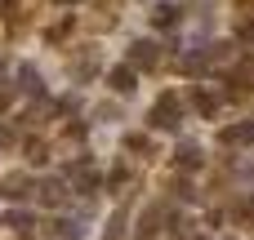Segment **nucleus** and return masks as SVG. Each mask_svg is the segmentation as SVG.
<instances>
[{"label":"nucleus","instance_id":"nucleus-1","mask_svg":"<svg viewBox=\"0 0 254 240\" xmlns=\"http://www.w3.org/2000/svg\"><path fill=\"white\" fill-rule=\"evenodd\" d=\"M147 125H152L156 134H179V125H183V107H179V98H174V94H161L156 107L147 111Z\"/></svg>","mask_w":254,"mask_h":240},{"label":"nucleus","instance_id":"nucleus-2","mask_svg":"<svg viewBox=\"0 0 254 240\" xmlns=\"http://www.w3.org/2000/svg\"><path fill=\"white\" fill-rule=\"evenodd\" d=\"M63 178H67V183H71V192H80V196H94V192L103 187V174H98V169H94V160H85V156H80V160H71Z\"/></svg>","mask_w":254,"mask_h":240},{"label":"nucleus","instance_id":"nucleus-3","mask_svg":"<svg viewBox=\"0 0 254 240\" xmlns=\"http://www.w3.org/2000/svg\"><path fill=\"white\" fill-rule=\"evenodd\" d=\"M165 218H170V205H165V200L147 205V209H143V218H138L134 240H161V223H165Z\"/></svg>","mask_w":254,"mask_h":240},{"label":"nucleus","instance_id":"nucleus-4","mask_svg":"<svg viewBox=\"0 0 254 240\" xmlns=\"http://www.w3.org/2000/svg\"><path fill=\"white\" fill-rule=\"evenodd\" d=\"M125 62H129L134 71H156V67H161V45H156V40H134Z\"/></svg>","mask_w":254,"mask_h":240},{"label":"nucleus","instance_id":"nucleus-5","mask_svg":"<svg viewBox=\"0 0 254 240\" xmlns=\"http://www.w3.org/2000/svg\"><path fill=\"white\" fill-rule=\"evenodd\" d=\"M98 71H103V62H98V49H80V53L67 62V76H71L76 85H89Z\"/></svg>","mask_w":254,"mask_h":240},{"label":"nucleus","instance_id":"nucleus-6","mask_svg":"<svg viewBox=\"0 0 254 240\" xmlns=\"http://www.w3.org/2000/svg\"><path fill=\"white\" fill-rule=\"evenodd\" d=\"M36 196H40L49 209H63L76 192H71V183H67V178H45V183H36Z\"/></svg>","mask_w":254,"mask_h":240},{"label":"nucleus","instance_id":"nucleus-7","mask_svg":"<svg viewBox=\"0 0 254 240\" xmlns=\"http://www.w3.org/2000/svg\"><path fill=\"white\" fill-rule=\"evenodd\" d=\"M219 143L223 147H254V120H237V125H223L219 129Z\"/></svg>","mask_w":254,"mask_h":240},{"label":"nucleus","instance_id":"nucleus-8","mask_svg":"<svg viewBox=\"0 0 254 240\" xmlns=\"http://www.w3.org/2000/svg\"><path fill=\"white\" fill-rule=\"evenodd\" d=\"M31 192H36L31 174H4V178H0V196H4V200H13V205H18V200H27Z\"/></svg>","mask_w":254,"mask_h":240},{"label":"nucleus","instance_id":"nucleus-9","mask_svg":"<svg viewBox=\"0 0 254 240\" xmlns=\"http://www.w3.org/2000/svg\"><path fill=\"white\" fill-rule=\"evenodd\" d=\"M201 165H205L201 143H179V151H174V169H179V174H196Z\"/></svg>","mask_w":254,"mask_h":240},{"label":"nucleus","instance_id":"nucleus-10","mask_svg":"<svg viewBox=\"0 0 254 240\" xmlns=\"http://www.w3.org/2000/svg\"><path fill=\"white\" fill-rule=\"evenodd\" d=\"M228 89H232V94L254 89V58H237V67L228 71Z\"/></svg>","mask_w":254,"mask_h":240},{"label":"nucleus","instance_id":"nucleus-11","mask_svg":"<svg viewBox=\"0 0 254 240\" xmlns=\"http://www.w3.org/2000/svg\"><path fill=\"white\" fill-rule=\"evenodd\" d=\"M107 85H112L116 94H134V89H138V71H134L129 62H121V67L107 71Z\"/></svg>","mask_w":254,"mask_h":240},{"label":"nucleus","instance_id":"nucleus-12","mask_svg":"<svg viewBox=\"0 0 254 240\" xmlns=\"http://www.w3.org/2000/svg\"><path fill=\"white\" fill-rule=\"evenodd\" d=\"M188 102H192V111H196V116H214V111H219V102H223V98H219V94H210V89H205V85H196V89H192V94H188Z\"/></svg>","mask_w":254,"mask_h":240},{"label":"nucleus","instance_id":"nucleus-13","mask_svg":"<svg viewBox=\"0 0 254 240\" xmlns=\"http://www.w3.org/2000/svg\"><path fill=\"white\" fill-rule=\"evenodd\" d=\"M18 89H22L27 98H45V85H40V71H36L31 62H22V67H18Z\"/></svg>","mask_w":254,"mask_h":240},{"label":"nucleus","instance_id":"nucleus-14","mask_svg":"<svg viewBox=\"0 0 254 240\" xmlns=\"http://www.w3.org/2000/svg\"><path fill=\"white\" fill-rule=\"evenodd\" d=\"M49 236L54 240H85V227H80L76 218H54V223H49Z\"/></svg>","mask_w":254,"mask_h":240},{"label":"nucleus","instance_id":"nucleus-15","mask_svg":"<svg viewBox=\"0 0 254 240\" xmlns=\"http://www.w3.org/2000/svg\"><path fill=\"white\" fill-rule=\"evenodd\" d=\"M179 13H183V9L165 0V4H156V9H152V22H156L161 31H170V27H179Z\"/></svg>","mask_w":254,"mask_h":240},{"label":"nucleus","instance_id":"nucleus-16","mask_svg":"<svg viewBox=\"0 0 254 240\" xmlns=\"http://www.w3.org/2000/svg\"><path fill=\"white\" fill-rule=\"evenodd\" d=\"M4 227H9V232H18V236H31L36 218H31L27 209H9V214H4Z\"/></svg>","mask_w":254,"mask_h":240},{"label":"nucleus","instance_id":"nucleus-17","mask_svg":"<svg viewBox=\"0 0 254 240\" xmlns=\"http://www.w3.org/2000/svg\"><path fill=\"white\" fill-rule=\"evenodd\" d=\"M125 227H129V214H125V209H116V214H112V223H107V232H103V240H125Z\"/></svg>","mask_w":254,"mask_h":240},{"label":"nucleus","instance_id":"nucleus-18","mask_svg":"<svg viewBox=\"0 0 254 240\" xmlns=\"http://www.w3.org/2000/svg\"><path fill=\"white\" fill-rule=\"evenodd\" d=\"M27 160H31V165H45V160H49V147H45L40 138H27Z\"/></svg>","mask_w":254,"mask_h":240},{"label":"nucleus","instance_id":"nucleus-19","mask_svg":"<svg viewBox=\"0 0 254 240\" xmlns=\"http://www.w3.org/2000/svg\"><path fill=\"white\" fill-rule=\"evenodd\" d=\"M125 183H129V169H125V165H116V169L107 174V187H112V192H121Z\"/></svg>","mask_w":254,"mask_h":240},{"label":"nucleus","instance_id":"nucleus-20","mask_svg":"<svg viewBox=\"0 0 254 240\" xmlns=\"http://www.w3.org/2000/svg\"><path fill=\"white\" fill-rule=\"evenodd\" d=\"M13 98H18V85L0 80V111H9V107H13Z\"/></svg>","mask_w":254,"mask_h":240},{"label":"nucleus","instance_id":"nucleus-21","mask_svg":"<svg viewBox=\"0 0 254 240\" xmlns=\"http://www.w3.org/2000/svg\"><path fill=\"white\" fill-rule=\"evenodd\" d=\"M67 31H71V18H63V22H58V27H49V31H45V40H63V36H67Z\"/></svg>","mask_w":254,"mask_h":240},{"label":"nucleus","instance_id":"nucleus-22","mask_svg":"<svg viewBox=\"0 0 254 240\" xmlns=\"http://www.w3.org/2000/svg\"><path fill=\"white\" fill-rule=\"evenodd\" d=\"M174 196H179V200H196V192H192V183H183V178L174 183Z\"/></svg>","mask_w":254,"mask_h":240},{"label":"nucleus","instance_id":"nucleus-23","mask_svg":"<svg viewBox=\"0 0 254 240\" xmlns=\"http://www.w3.org/2000/svg\"><path fill=\"white\" fill-rule=\"evenodd\" d=\"M125 147H129V151H147V138H143V134H129Z\"/></svg>","mask_w":254,"mask_h":240},{"label":"nucleus","instance_id":"nucleus-24","mask_svg":"<svg viewBox=\"0 0 254 240\" xmlns=\"http://www.w3.org/2000/svg\"><path fill=\"white\" fill-rule=\"evenodd\" d=\"M237 218H254V196H246V200L237 205Z\"/></svg>","mask_w":254,"mask_h":240},{"label":"nucleus","instance_id":"nucleus-25","mask_svg":"<svg viewBox=\"0 0 254 240\" xmlns=\"http://www.w3.org/2000/svg\"><path fill=\"white\" fill-rule=\"evenodd\" d=\"M13 143H18V134H13V129H4V125H0V147H13Z\"/></svg>","mask_w":254,"mask_h":240},{"label":"nucleus","instance_id":"nucleus-26","mask_svg":"<svg viewBox=\"0 0 254 240\" xmlns=\"http://www.w3.org/2000/svg\"><path fill=\"white\" fill-rule=\"evenodd\" d=\"M54 4H80V0H54Z\"/></svg>","mask_w":254,"mask_h":240}]
</instances>
